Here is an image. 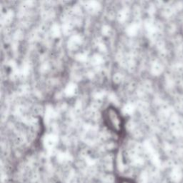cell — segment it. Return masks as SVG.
<instances>
[{
	"instance_id": "obj_3",
	"label": "cell",
	"mask_w": 183,
	"mask_h": 183,
	"mask_svg": "<svg viewBox=\"0 0 183 183\" xmlns=\"http://www.w3.org/2000/svg\"><path fill=\"white\" fill-rule=\"evenodd\" d=\"M172 7L176 15L183 12V1H173Z\"/></svg>"
},
{
	"instance_id": "obj_2",
	"label": "cell",
	"mask_w": 183,
	"mask_h": 183,
	"mask_svg": "<svg viewBox=\"0 0 183 183\" xmlns=\"http://www.w3.org/2000/svg\"><path fill=\"white\" fill-rule=\"evenodd\" d=\"M164 32L170 38H172L180 32V26L175 20L170 21L165 24Z\"/></svg>"
},
{
	"instance_id": "obj_1",
	"label": "cell",
	"mask_w": 183,
	"mask_h": 183,
	"mask_svg": "<svg viewBox=\"0 0 183 183\" xmlns=\"http://www.w3.org/2000/svg\"><path fill=\"white\" fill-rule=\"evenodd\" d=\"M103 118L109 130L117 134L122 133L124 127V119L117 109L108 107L104 112Z\"/></svg>"
},
{
	"instance_id": "obj_4",
	"label": "cell",
	"mask_w": 183,
	"mask_h": 183,
	"mask_svg": "<svg viewBox=\"0 0 183 183\" xmlns=\"http://www.w3.org/2000/svg\"><path fill=\"white\" fill-rule=\"evenodd\" d=\"M178 90L180 92H182L183 93V79L180 81V84H178Z\"/></svg>"
}]
</instances>
